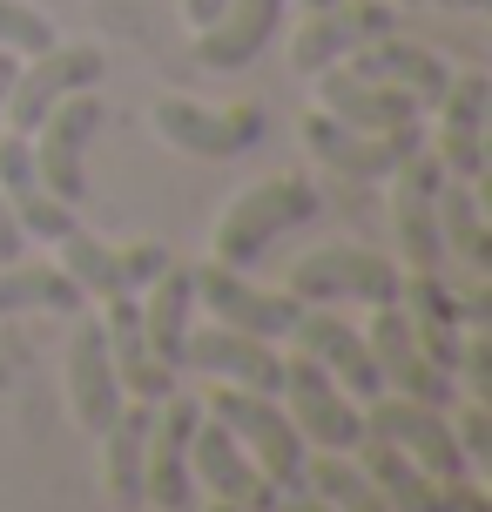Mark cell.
<instances>
[{"label":"cell","mask_w":492,"mask_h":512,"mask_svg":"<svg viewBox=\"0 0 492 512\" xmlns=\"http://www.w3.org/2000/svg\"><path fill=\"white\" fill-rule=\"evenodd\" d=\"M277 21H284V0H223V14L196 34V61L209 75H243L277 41Z\"/></svg>","instance_id":"22"},{"label":"cell","mask_w":492,"mask_h":512,"mask_svg":"<svg viewBox=\"0 0 492 512\" xmlns=\"http://www.w3.org/2000/svg\"><path fill=\"white\" fill-rule=\"evenodd\" d=\"M398 34V7L391 0H331V7H311V21L290 34V68L297 75H324L337 61H351L358 48Z\"/></svg>","instance_id":"9"},{"label":"cell","mask_w":492,"mask_h":512,"mask_svg":"<svg viewBox=\"0 0 492 512\" xmlns=\"http://www.w3.org/2000/svg\"><path fill=\"white\" fill-rule=\"evenodd\" d=\"M216 14H223V0H182V21L196 27V34H203V27L216 21Z\"/></svg>","instance_id":"37"},{"label":"cell","mask_w":492,"mask_h":512,"mask_svg":"<svg viewBox=\"0 0 492 512\" xmlns=\"http://www.w3.org/2000/svg\"><path fill=\"white\" fill-rule=\"evenodd\" d=\"M270 512H331V506H324V499L297 479V486H277V492H270Z\"/></svg>","instance_id":"35"},{"label":"cell","mask_w":492,"mask_h":512,"mask_svg":"<svg viewBox=\"0 0 492 512\" xmlns=\"http://www.w3.org/2000/svg\"><path fill=\"white\" fill-rule=\"evenodd\" d=\"M297 128H304V149H311L337 182H385L412 149H425V128L418 122L378 135V128H351V122H337V115H324V108H311Z\"/></svg>","instance_id":"7"},{"label":"cell","mask_w":492,"mask_h":512,"mask_svg":"<svg viewBox=\"0 0 492 512\" xmlns=\"http://www.w3.org/2000/svg\"><path fill=\"white\" fill-rule=\"evenodd\" d=\"M196 277V304L216 317V324H230V331H250V337H270V344H284L290 324H297V297L290 290H257V283L230 270V263H216L209 256L203 270H189Z\"/></svg>","instance_id":"12"},{"label":"cell","mask_w":492,"mask_h":512,"mask_svg":"<svg viewBox=\"0 0 492 512\" xmlns=\"http://www.w3.org/2000/svg\"><path fill=\"white\" fill-rule=\"evenodd\" d=\"M439 7H466V14H472V7H486V0H439Z\"/></svg>","instance_id":"40"},{"label":"cell","mask_w":492,"mask_h":512,"mask_svg":"<svg viewBox=\"0 0 492 512\" xmlns=\"http://www.w3.org/2000/svg\"><path fill=\"white\" fill-rule=\"evenodd\" d=\"M182 364L203 371L216 384H243V391H270L284 384V351L270 337H250V331H230V324H209V331H189L182 344Z\"/></svg>","instance_id":"19"},{"label":"cell","mask_w":492,"mask_h":512,"mask_svg":"<svg viewBox=\"0 0 492 512\" xmlns=\"http://www.w3.org/2000/svg\"><path fill=\"white\" fill-rule=\"evenodd\" d=\"M61 378H68V411H75V425L102 438L108 425H115V411H122V384H115V364H108L102 317H81V310H75V331H68Z\"/></svg>","instance_id":"17"},{"label":"cell","mask_w":492,"mask_h":512,"mask_svg":"<svg viewBox=\"0 0 492 512\" xmlns=\"http://www.w3.org/2000/svg\"><path fill=\"white\" fill-rule=\"evenodd\" d=\"M156 135L182 155H203V162H223V155H243L263 142V108L236 102V108H196L182 95H162L156 102Z\"/></svg>","instance_id":"13"},{"label":"cell","mask_w":492,"mask_h":512,"mask_svg":"<svg viewBox=\"0 0 492 512\" xmlns=\"http://www.w3.org/2000/svg\"><path fill=\"white\" fill-rule=\"evenodd\" d=\"M135 317H142L149 351H156L169 371H182V344H189V317H196V277L182 270L176 256L135 290Z\"/></svg>","instance_id":"26"},{"label":"cell","mask_w":492,"mask_h":512,"mask_svg":"<svg viewBox=\"0 0 492 512\" xmlns=\"http://www.w3.org/2000/svg\"><path fill=\"white\" fill-rule=\"evenodd\" d=\"M196 418H203V398H196V391H169V398H156L149 445H142V506L189 512V499H196V479H189V438H196Z\"/></svg>","instance_id":"8"},{"label":"cell","mask_w":492,"mask_h":512,"mask_svg":"<svg viewBox=\"0 0 492 512\" xmlns=\"http://www.w3.org/2000/svg\"><path fill=\"white\" fill-rule=\"evenodd\" d=\"M364 344H371V364H378V384H385V391L418 398V405H439V411L459 398V378L439 371V364L418 351V337H412V324H405V310H398V304H378Z\"/></svg>","instance_id":"14"},{"label":"cell","mask_w":492,"mask_h":512,"mask_svg":"<svg viewBox=\"0 0 492 512\" xmlns=\"http://www.w3.org/2000/svg\"><path fill=\"white\" fill-rule=\"evenodd\" d=\"M203 411L216 418V425H230L236 445L257 459V472L270 479V486H297L304 479V459H311V445L297 438V425H290V411L270 398V391H243V384H216V391H203Z\"/></svg>","instance_id":"3"},{"label":"cell","mask_w":492,"mask_h":512,"mask_svg":"<svg viewBox=\"0 0 492 512\" xmlns=\"http://www.w3.org/2000/svg\"><path fill=\"white\" fill-rule=\"evenodd\" d=\"M277 398H284V411H290V425H297L304 445H317V452H358L364 405L331 378V371H324V364H311L304 351L284 358V384H277Z\"/></svg>","instance_id":"5"},{"label":"cell","mask_w":492,"mask_h":512,"mask_svg":"<svg viewBox=\"0 0 492 512\" xmlns=\"http://www.w3.org/2000/svg\"><path fill=\"white\" fill-rule=\"evenodd\" d=\"M452 378H466V398H492V337L486 324L466 331V351H459V371Z\"/></svg>","instance_id":"33"},{"label":"cell","mask_w":492,"mask_h":512,"mask_svg":"<svg viewBox=\"0 0 492 512\" xmlns=\"http://www.w3.org/2000/svg\"><path fill=\"white\" fill-rule=\"evenodd\" d=\"M149 418H156V405L129 398V405L115 411V425L102 432V486H108V499H115L122 512L142 506V445H149Z\"/></svg>","instance_id":"28"},{"label":"cell","mask_w":492,"mask_h":512,"mask_svg":"<svg viewBox=\"0 0 492 512\" xmlns=\"http://www.w3.org/2000/svg\"><path fill=\"white\" fill-rule=\"evenodd\" d=\"M189 479L209 492V499H230V506H250V512H270V479L257 472V459L236 445L230 425H216V418H196V438H189Z\"/></svg>","instance_id":"20"},{"label":"cell","mask_w":492,"mask_h":512,"mask_svg":"<svg viewBox=\"0 0 492 512\" xmlns=\"http://www.w3.org/2000/svg\"><path fill=\"white\" fill-rule=\"evenodd\" d=\"M486 102H492V81L486 75H452L445 81L439 108V169L452 182H479L486 176Z\"/></svg>","instance_id":"21"},{"label":"cell","mask_w":492,"mask_h":512,"mask_svg":"<svg viewBox=\"0 0 492 512\" xmlns=\"http://www.w3.org/2000/svg\"><path fill=\"white\" fill-rule=\"evenodd\" d=\"M358 445H364V479L378 486V499L391 512H466L479 499L472 479H439V472H425L418 459H405L385 438H358Z\"/></svg>","instance_id":"16"},{"label":"cell","mask_w":492,"mask_h":512,"mask_svg":"<svg viewBox=\"0 0 492 512\" xmlns=\"http://www.w3.org/2000/svg\"><path fill=\"white\" fill-rule=\"evenodd\" d=\"M61 34H54V21L34 7V0H0V48L7 54H41V48H54Z\"/></svg>","instance_id":"32"},{"label":"cell","mask_w":492,"mask_h":512,"mask_svg":"<svg viewBox=\"0 0 492 512\" xmlns=\"http://www.w3.org/2000/svg\"><path fill=\"white\" fill-rule=\"evenodd\" d=\"M344 68H358V75L385 81V88H398V95H412L418 108H432L445 95V81H452V68H445L432 48H418V41H398V34H385V41H371V48H358Z\"/></svg>","instance_id":"27"},{"label":"cell","mask_w":492,"mask_h":512,"mask_svg":"<svg viewBox=\"0 0 492 512\" xmlns=\"http://www.w3.org/2000/svg\"><path fill=\"white\" fill-rule=\"evenodd\" d=\"M0 196H7V209H14V223L27 230V243L41 236V243H54V236L75 230V209L61 203V196H48V182H41V169H34V149H27V135H0Z\"/></svg>","instance_id":"23"},{"label":"cell","mask_w":492,"mask_h":512,"mask_svg":"<svg viewBox=\"0 0 492 512\" xmlns=\"http://www.w3.org/2000/svg\"><path fill=\"white\" fill-rule=\"evenodd\" d=\"M398 7H418V0H398Z\"/></svg>","instance_id":"42"},{"label":"cell","mask_w":492,"mask_h":512,"mask_svg":"<svg viewBox=\"0 0 492 512\" xmlns=\"http://www.w3.org/2000/svg\"><path fill=\"white\" fill-rule=\"evenodd\" d=\"M209 512H250V506H230V499H209Z\"/></svg>","instance_id":"39"},{"label":"cell","mask_w":492,"mask_h":512,"mask_svg":"<svg viewBox=\"0 0 492 512\" xmlns=\"http://www.w3.org/2000/svg\"><path fill=\"white\" fill-rule=\"evenodd\" d=\"M452 438H459V452H466L472 465L492 459V418H486V398H466V418L452 425Z\"/></svg>","instance_id":"34"},{"label":"cell","mask_w":492,"mask_h":512,"mask_svg":"<svg viewBox=\"0 0 492 512\" xmlns=\"http://www.w3.org/2000/svg\"><path fill=\"white\" fill-rule=\"evenodd\" d=\"M304 7H331V0H304Z\"/></svg>","instance_id":"41"},{"label":"cell","mask_w":492,"mask_h":512,"mask_svg":"<svg viewBox=\"0 0 492 512\" xmlns=\"http://www.w3.org/2000/svg\"><path fill=\"white\" fill-rule=\"evenodd\" d=\"M54 250H61V270L75 277L81 297H135V290L169 263L162 243H129V250H115V243H102V236H88L81 223L68 236H54Z\"/></svg>","instance_id":"15"},{"label":"cell","mask_w":492,"mask_h":512,"mask_svg":"<svg viewBox=\"0 0 492 512\" xmlns=\"http://www.w3.org/2000/svg\"><path fill=\"white\" fill-rule=\"evenodd\" d=\"M88 304L75 290V277L61 270V263H0V317H14V310H61V317H75Z\"/></svg>","instance_id":"29"},{"label":"cell","mask_w":492,"mask_h":512,"mask_svg":"<svg viewBox=\"0 0 492 512\" xmlns=\"http://www.w3.org/2000/svg\"><path fill=\"white\" fill-rule=\"evenodd\" d=\"M391 236H398V270H439L445 263V243H439V155L432 149H412L398 169H391Z\"/></svg>","instance_id":"10"},{"label":"cell","mask_w":492,"mask_h":512,"mask_svg":"<svg viewBox=\"0 0 492 512\" xmlns=\"http://www.w3.org/2000/svg\"><path fill=\"white\" fill-rule=\"evenodd\" d=\"M102 337H108V364H115V384H122V398H142V405H156L176 391V371L149 351V337H142V317H135V297H102Z\"/></svg>","instance_id":"25"},{"label":"cell","mask_w":492,"mask_h":512,"mask_svg":"<svg viewBox=\"0 0 492 512\" xmlns=\"http://www.w3.org/2000/svg\"><path fill=\"white\" fill-rule=\"evenodd\" d=\"M317 209H324V196H317V182H304V176L250 182V189L223 209V223H216V236H209V256H216V263H230V270H250L277 236L304 230Z\"/></svg>","instance_id":"1"},{"label":"cell","mask_w":492,"mask_h":512,"mask_svg":"<svg viewBox=\"0 0 492 512\" xmlns=\"http://www.w3.org/2000/svg\"><path fill=\"white\" fill-rule=\"evenodd\" d=\"M364 438L398 445L405 459H418L425 472H439V479H472V459L459 452V438H452V425H445L439 405H418V398L378 391L371 411H364Z\"/></svg>","instance_id":"11"},{"label":"cell","mask_w":492,"mask_h":512,"mask_svg":"<svg viewBox=\"0 0 492 512\" xmlns=\"http://www.w3.org/2000/svg\"><path fill=\"white\" fill-rule=\"evenodd\" d=\"M21 250H27V230L14 223V209H7V196H0V263H14Z\"/></svg>","instance_id":"36"},{"label":"cell","mask_w":492,"mask_h":512,"mask_svg":"<svg viewBox=\"0 0 492 512\" xmlns=\"http://www.w3.org/2000/svg\"><path fill=\"white\" fill-rule=\"evenodd\" d=\"M284 344H297L311 364H324V371H331L351 398H378V391H385V384H378V364H371L364 331H358V324H344L331 304H304Z\"/></svg>","instance_id":"18"},{"label":"cell","mask_w":492,"mask_h":512,"mask_svg":"<svg viewBox=\"0 0 492 512\" xmlns=\"http://www.w3.org/2000/svg\"><path fill=\"white\" fill-rule=\"evenodd\" d=\"M284 290L297 304H398L405 290V270L391 263L385 250H364V243H324V250H304L290 263Z\"/></svg>","instance_id":"2"},{"label":"cell","mask_w":492,"mask_h":512,"mask_svg":"<svg viewBox=\"0 0 492 512\" xmlns=\"http://www.w3.org/2000/svg\"><path fill=\"white\" fill-rule=\"evenodd\" d=\"M102 75H108V54L95 41H54V48L27 54L21 68H14V88H7V108L0 115H7L14 135H27L54 102H68L81 88H102Z\"/></svg>","instance_id":"6"},{"label":"cell","mask_w":492,"mask_h":512,"mask_svg":"<svg viewBox=\"0 0 492 512\" xmlns=\"http://www.w3.org/2000/svg\"><path fill=\"white\" fill-rule=\"evenodd\" d=\"M14 68H21V54L0 48V108H7V88H14Z\"/></svg>","instance_id":"38"},{"label":"cell","mask_w":492,"mask_h":512,"mask_svg":"<svg viewBox=\"0 0 492 512\" xmlns=\"http://www.w3.org/2000/svg\"><path fill=\"white\" fill-rule=\"evenodd\" d=\"M304 486H311L331 512H391L385 499H378V486L364 479V465L337 459V452H324V459H304Z\"/></svg>","instance_id":"31"},{"label":"cell","mask_w":492,"mask_h":512,"mask_svg":"<svg viewBox=\"0 0 492 512\" xmlns=\"http://www.w3.org/2000/svg\"><path fill=\"white\" fill-rule=\"evenodd\" d=\"M317 81V108L324 115H337V122H351V128H412L425 108L412 102V95H398V88H385V81H371V75H358V68H324V75H311Z\"/></svg>","instance_id":"24"},{"label":"cell","mask_w":492,"mask_h":512,"mask_svg":"<svg viewBox=\"0 0 492 512\" xmlns=\"http://www.w3.org/2000/svg\"><path fill=\"white\" fill-rule=\"evenodd\" d=\"M439 243L452 256H466L472 270H492V230L472 182H452V176L439 182Z\"/></svg>","instance_id":"30"},{"label":"cell","mask_w":492,"mask_h":512,"mask_svg":"<svg viewBox=\"0 0 492 512\" xmlns=\"http://www.w3.org/2000/svg\"><path fill=\"white\" fill-rule=\"evenodd\" d=\"M102 122H108L102 95H95V88H81V95L54 102L41 122L27 128L34 169H41V182H48V196H61L68 209L88 196V142H95V128H102Z\"/></svg>","instance_id":"4"}]
</instances>
